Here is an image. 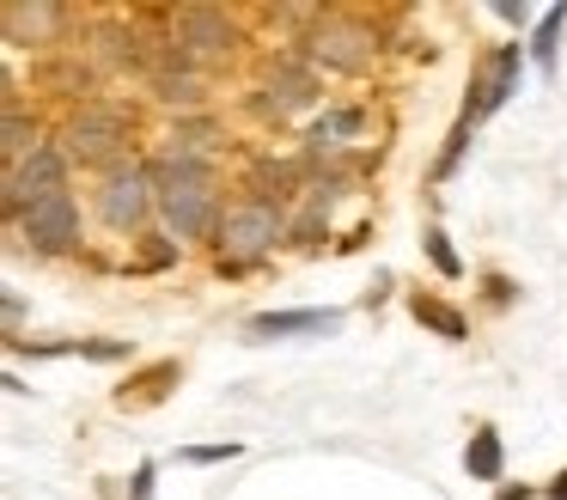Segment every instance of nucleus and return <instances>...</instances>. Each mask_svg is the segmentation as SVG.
<instances>
[{"mask_svg":"<svg viewBox=\"0 0 567 500\" xmlns=\"http://www.w3.org/2000/svg\"><path fill=\"white\" fill-rule=\"evenodd\" d=\"M464 463H470V476L476 482H501V433H470V451H464Z\"/></svg>","mask_w":567,"mask_h":500,"instance_id":"nucleus-13","label":"nucleus"},{"mask_svg":"<svg viewBox=\"0 0 567 500\" xmlns=\"http://www.w3.org/2000/svg\"><path fill=\"white\" fill-rule=\"evenodd\" d=\"M153 92H159L165 104H196L202 85H196V73H184V68H153Z\"/></svg>","mask_w":567,"mask_h":500,"instance_id":"nucleus-14","label":"nucleus"},{"mask_svg":"<svg viewBox=\"0 0 567 500\" xmlns=\"http://www.w3.org/2000/svg\"><path fill=\"white\" fill-rule=\"evenodd\" d=\"M68 190V153L62 146H38L31 159H19V165H7V220L19 226V214L38 202H50V195Z\"/></svg>","mask_w":567,"mask_h":500,"instance_id":"nucleus-6","label":"nucleus"},{"mask_svg":"<svg viewBox=\"0 0 567 500\" xmlns=\"http://www.w3.org/2000/svg\"><path fill=\"white\" fill-rule=\"evenodd\" d=\"M31 141H38V129H31L25 116H19V104H7V141H0V146H7V165H19V159L38 153Z\"/></svg>","mask_w":567,"mask_h":500,"instance_id":"nucleus-16","label":"nucleus"},{"mask_svg":"<svg viewBox=\"0 0 567 500\" xmlns=\"http://www.w3.org/2000/svg\"><path fill=\"white\" fill-rule=\"evenodd\" d=\"M269 104H275V116L311 110L318 104V73H311L306 61H281V68L269 73Z\"/></svg>","mask_w":567,"mask_h":500,"instance_id":"nucleus-10","label":"nucleus"},{"mask_svg":"<svg viewBox=\"0 0 567 500\" xmlns=\"http://www.w3.org/2000/svg\"><path fill=\"white\" fill-rule=\"evenodd\" d=\"M220 458H238V446H189L184 463H220Z\"/></svg>","mask_w":567,"mask_h":500,"instance_id":"nucleus-19","label":"nucleus"},{"mask_svg":"<svg viewBox=\"0 0 567 500\" xmlns=\"http://www.w3.org/2000/svg\"><path fill=\"white\" fill-rule=\"evenodd\" d=\"M177 43H184L189 55H233L238 24L226 19L220 7H184L177 12Z\"/></svg>","mask_w":567,"mask_h":500,"instance_id":"nucleus-9","label":"nucleus"},{"mask_svg":"<svg viewBox=\"0 0 567 500\" xmlns=\"http://www.w3.org/2000/svg\"><path fill=\"white\" fill-rule=\"evenodd\" d=\"M153 207H159V190H153V171H141V165L116 171L99 190V214H104V226H116V232H135Z\"/></svg>","mask_w":567,"mask_h":500,"instance_id":"nucleus-8","label":"nucleus"},{"mask_svg":"<svg viewBox=\"0 0 567 500\" xmlns=\"http://www.w3.org/2000/svg\"><path fill=\"white\" fill-rule=\"evenodd\" d=\"M19 238L31 244V251H43V256H62V251H74L80 244V207H74V195H50V202H38V207H25L19 214Z\"/></svg>","mask_w":567,"mask_h":500,"instance_id":"nucleus-7","label":"nucleus"},{"mask_svg":"<svg viewBox=\"0 0 567 500\" xmlns=\"http://www.w3.org/2000/svg\"><path fill=\"white\" fill-rule=\"evenodd\" d=\"M513 80H518V43H506L501 55H488V61H482L476 85H470V104H464V116H457V134H452V146H445V159H440V171H452V165H457V153H464V134L476 129L482 116H494V110L506 104Z\"/></svg>","mask_w":567,"mask_h":500,"instance_id":"nucleus-4","label":"nucleus"},{"mask_svg":"<svg viewBox=\"0 0 567 500\" xmlns=\"http://www.w3.org/2000/svg\"><path fill=\"white\" fill-rule=\"evenodd\" d=\"M427 256L440 263V275H457V256H452V244H445V232H427Z\"/></svg>","mask_w":567,"mask_h":500,"instance_id":"nucleus-18","label":"nucleus"},{"mask_svg":"<svg viewBox=\"0 0 567 500\" xmlns=\"http://www.w3.org/2000/svg\"><path fill=\"white\" fill-rule=\"evenodd\" d=\"M153 190H159V214L172 220L177 238H202L214 220V171L189 153H165L153 159Z\"/></svg>","mask_w":567,"mask_h":500,"instance_id":"nucleus-1","label":"nucleus"},{"mask_svg":"<svg viewBox=\"0 0 567 500\" xmlns=\"http://www.w3.org/2000/svg\"><path fill=\"white\" fill-rule=\"evenodd\" d=\"M561 24H567V7H549V12H543V31H537V61H543V68L555 61V37H561Z\"/></svg>","mask_w":567,"mask_h":500,"instance_id":"nucleus-17","label":"nucleus"},{"mask_svg":"<svg viewBox=\"0 0 567 500\" xmlns=\"http://www.w3.org/2000/svg\"><path fill=\"white\" fill-rule=\"evenodd\" d=\"M306 49H311V61H323V68H336V73H367L372 55H379V37H372L360 19L330 12V19L311 24Z\"/></svg>","mask_w":567,"mask_h":500,"instance_id":"nucleus-5","label":"nucleus"},{"mask_svg":"<svg viewBox=\"0 0 567 500\" xmlns=\"http://www.w3.org/2000/svg\"><path fill=\"white\" fill-rule=\"evenodd\" d=\"M549 500H567V470L555 476V488H549Z\"/></svg>","mask_w":567,"mask_h":500,"instance_id":"nucleus-21","label":"nucleus"},{"mask_svg":"<svg viewBox=\"0 0 567 500\" xmlns=\"http://www.w3.org/2000/svg\"><path fill=\"white\" fill-rule=\"evenodd\" d=\"M128 110H116V104H86V110H74L68 116V159L74 165H111L116 153L128 146Z\"/></svg>","mask_w":567,"mask_h":500,"instance_id":"nucleus-3","label":"nucleus"},{"mask_svg":"<svg viewBox=\"0 0 567 500\" xmlns=\"http://www.w3.org/2000/svg\"><path fill=\"white\" fill-rule=\"evenodd\" d=\"M275 238H281V207H269V202H245V207H233V214L220 220V268H250V263H262V256L275 251Z\"/></svg>","mask_w":567,"mask_h":500,"instance_id":"nucleus-2","label":"nucleus"},{"mask_svg":"<svg viewBox=\"0 0 567 500\" xmlns=\"http://www.w3.org/2000/svg\"><path fill=\"white\" fill-rule=\"evenodd\" d=\"M55 19H62L55 7H19V0H13V7H0V24H7V43H13V49L38 43Z\"/></svg>","mask_w":567,"mask_h":500,"instance_id":"nucleus-12","label":"nucleus"},{"mask_svg":"<svg viewBox=\"0 0 567 500\" xmlns=\"http://www.w3.org/2000/svg\"><path fill=\"white\" fill-rule=\"evenodd\" d=\"M165 263H177V244H147L141 251V268H165Z\"/></svg>","mask_w":567,"mask_h":500,"instance_id":"nucleus-20","label":"nucleus"},{"mask_svg":"<svg viewBox=\"0 0 567 500\" xmlns=\"http://www.w3.org/2000/svg\"><path fill=\"white\" fill-rule=\"evenodd\" d=\"M336 324H342L336 312H262V317H250V336L269 341V336H299V329H336Z\"/></svg>","mask_w":567,"mask_h":500,"instance_id":"nucleus-11","label":"nucleus"},{"mask_svg":"<svg viewBox=\"0 0 567 500\" xmlns=\"http://www.w3.org/2000/svg\"><path fill=\"white\" fill-rule=\"evenodd\" d=\"M415 317H421V324H427V329H440L445 341H457V336H464V317H457L452 305L427 299V293H415Z\"/></svg>","mask_w":567,"mask_h":500,"instance_id":"nucleus-15","label":"nucleus"}]
</instances>
